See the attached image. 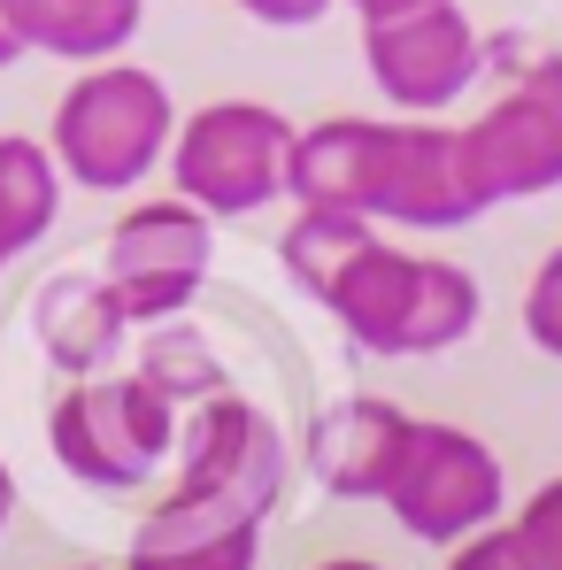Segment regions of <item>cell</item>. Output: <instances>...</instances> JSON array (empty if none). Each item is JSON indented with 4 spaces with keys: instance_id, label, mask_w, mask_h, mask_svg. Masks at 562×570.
Listing matches in <instances>:
<instances>
[{
    "instance_id": "obj_1",
    "label": "cell",
    "mask_w": 562,
    "mask_h": 570,
    "mask_svg": "<svg viewBox=\"0 0 562 570\" xmlns=\"http://www.w3.org/2000/svg\"><path fill=\"white\" fill-rule=\"evenodd\" d=\"M285 493V440L247 393H208L178 424V485L139 517V548H178V540H224V532H263Z\"/></svg>"
},
{
    "instance_id": "obj_2",
    "label": "cell",
    "mask_w": 562,
    "mask_h": 570,
    "mask_svg": "<svg viewBox=\"0 0 562 570\" xmlns=\"http://www.w3.org/2000/svg\"><path fill=\"white\" fill-rule=\"evenodd\" d=\"M324 308L332 324L385 363H424V355H447L463 347L470 332L485 324V285L470 278L463 263H440V255H401L385 232L371 247L324 285Z\"/></svg>"
},
{
    "instance_id": "obj_3",
    "label": "cell",
    "mask_w": 562,
    "mask_h": 570,
    "mask_svg": "<svg viewBox=\"0 0 562 570\" xmlns=\"http://www.w3.org/2000/svg\"><path fill=\"white\" fill-rule=\"evenodd\" d=\"M170 139H178L170 86L155 70L108 55V62H86V78H70V94L55 100L47 155H55V170L70 186L131 193L170 163Z\"/></svg>"
},
{
    "instance_id": "obj_4",
    "label": "cell",
    "mask_w": 562,
    "mask_h": 570,
    "mask_svg": "<svg viewBox=\"0 0 562 570\" xmlns=\"http://www.w3.org/2000/svg\"><path fill=\"white\" fill-rule=\"evenodd\" d=\"M178 424H186V409L162 385H147L139 371L131 379L93 371V379L62 385V401L47 409V448L93 493H139L178 455Z\"/></svg>"
},
{
    "instance_id": "obj_5",
    "label": "cell",
    "mask_w": 562,
    "mask_h": 570,
    "mask_svg": "<svg viewBox=\"0 0 562 570\" xmlns=\"http://www.w3.org/2000/svg\"><path fill=\"white\" fill-rule=\"evenodd\" d=\"M285 163H293V124L270 100H208L170 139V178L208 216H255L285 200Z\"/></svg>"
},
{
    "instance_id": "obj_6",
    "label": "cell",
    "mask_w": 562,
    "mask_h": 570,
    "mask_svg": "<svg viewBox=\"0 0 562 570\" xmlns=\"http://www.w3.org/2000/svg\"><path fill=\"white\" fill-rule=\"evenodd\" d=\"M385 509L408 540L424 548H455L470 532L501 524L509 509V478H501V455L463 432V424H408V448H401V471L385 485Z\"/></svg>"
},
{
    "instance_id": "obj_7",
    "label": "cell",
    "mask_w": 562,
    "mask_h": 570,
    "mask_svg": "<svg viewBox=\"0 0 562 570\" xmlns=\"http://www.w3.org/2000/svg\"><path fill=\"white\" fill-rule=\"evenodd\" d=\"M208 263H216V216L193 208L186 193L178 200H139L116 216L108 247H100V278L124 301L131 324H170L186 316L208 285Z\"/></svg>"
},
{
    "instance_id": "obj_8",
    "label": "cell",
    "mask_w": 562,
    "mask_h": 570,
    "mask_svg": "<svg viewBox=\"0 0 562 570\" xmlns=\"http://www.w3.org/2000/svg\"><path fill=\"white\" fill-rule=\"evenodd\" d=\"M363 62H371V86L401 116H440L477 86L485 39H477L463 0H424V8L363 23Z\"/></svg>"
},
{
    "instance_id": "obj_9",
    "label": "cell",
    "mask_w": 562,
    "mask_h": 570,
    "mask_svg": "<svg viewBox=\"0 0 562 570\" xmlns=\"http://www.w3.org/2000/svg\"><path fill=\"white\" fill-rule=\"evenodd\" d=\"M493 200L470 163V131H447L432 116H401L385 124V163H377L371 216L377 224H408V232H455L477 224Z\"/></svg>"
},
{
    "instance_id": "obj_10",
    "label": "cell",
    "mask_w": 562,
    "mask_h": 570,
    "mask_svg": "<svg viewBox=\"0 0 562 570\" xmlns=\"http://www.w3.org/2000/svg\"><path fill=\"white\" fill-rule=\"evenodd\" d=\"M463 131H470V163H477L493 208L555 193L562 186V55L524 62L516 86Z\"/></svg>"
},
{
    "instance_id": "obj_11",
    "label": "cell",
    "mask_w": 562,
    "mask_h": 570,
    "mask_svg": "<svg viewBox=\"0 0 562 570\" xmlns=\"http://www.w3.org/2000/svg\"><path fill=\"white\" fill-rule=\"evenodd\" d=\"M408 409L377 401V393H355V401H332L308 440H300V463L324 493L339 501H385V485L401 471V448H408Z\"/></svg>"
},
{
    "instance_id": "obj_12",
    "label": "cell",
    "mask_w": 562,
    "mask_h": 570,
    "mask_svg": "<svg viewBox=\"0 0 562 570\" xmlns=\"http://www.w3.org/2000/svg\"><path fill=\"white\" fill-rule=\"evenodd\" d=\"M377 163H385V116H324V124L293 131L285 200H300V208H355V216H371ZM371 224H377V216H371Z\"/></svg>"
},
{
    "instance_id": "obj_13",
    "label": "cell",
    "mask_w": 562,
    "mask_h": 570,
    "mask_svg": "<svg viewBox=\"0 0 562 570\" xmlns=\"http://www.w3.org/2000/svg\"><path fill=\"white\" fill-rule=\"evenodd\" d=\"M31 332H39V355L62 379H93V371H108V355L131 340V316H124V301L108 293L100 271H62L55 285H39Z\"/></svg>"
},
{
    "instance_id": "obj_14",
    "label": "cell",
    "mask_w": 562,
    "mask_h": 570,
    "mask_svg": "<svg viewBox=\"0 0 562 570\" xmlns=\"http://www.w3.org/2000/svg\"><path fill=\"white\" fill-rule=\"evenodd\" d=\"M139 8L147 0H8V23H16L23 55L108 62L139 39Z\"/></svg>"
},
{
    "instance_id": "obj_15",
    "label": "cell",
    "mask_w": 562,
    "mask_h": 570,
    "mask_svg": "<svg viewBox=\"0 0 562 570\" xmlns=\"http://www.w3.org/2000/svg\"><path fill=\"white\" fill-rule=\"evenodd\" d=\"M55 208H62V170H55L47 139L0 131V263L31 255L55 232Z\"/></svg>"
},
{
    "instance_id": "obj_16",
    "label": "cell",
    "mask_w": 562,
    "mask_h": 570,
    "mask_svg": "<svg viewBox=\"0 0 562 570\" xmlns=\"http://www.w3.org/2000/svg\"><path fill=\"white\" fill-rule=\"evenodd\" d=\"M371 239H377V224L355 216V208H300V216L285 224V239H278V263L308 301H324V285L339 278Z\"/></svg>"
},
{
    "instance_id": "obj_17",
    "label": "cell",
    "mask_w": 562,
    "mask_h": 570,
    "mask_svg": "<svg viewBox=\"0 0 562 570\" xmlns=\"http://www.w3.org/2000/svg\"><path fill=\"white\" fill-rule=\"evenodd\" d=\"M139 379L162 385V393H170L178 409H193V401H208V393H224V385H231V379H224V363H216V347H208V340H200L193 324H178V316L147 332Z\"/></svg>"
},
{
    "instance_id": "obj_18",
    "label": "cell",
    "mask_w": 562,
    "mask_h": 570,
    "mask_svg": "<svg viewBox=\"0 0 562 570\" xmlns=\"http://www.w3.org/2000/svg\"><path fill=\"white\" fill-rule=\"evenodd\" d=\"M509 532H516L524 570H562V478H548V485L524 493V509H516Z\"/></svg>"
},
{
    "instance_id": "obj_19",
    "label": "cell",
    "mask_w": 562,
    "mask_h": 570,
    "mask_svg": "<svg viewBox=\"0 0 562 570\" xmlns=\"http://www.w3.org/2000/svg\"><path fill=\"white\" fill-rule=\"evenodd\" d=\"M524 340L562 363V247L532 271V293H524Z\"/></svg>"
},
{
    "instance_id": "obj_20",
    "label": "cell",
    "mask_w": 562,
    "mask_h": 570,
    "mask_svg": "<svg viewBox=\"0 0 562 570\" xmlns=\"http://www.w3.org/2000/svg\"><path fill=\"white\" fill-rule=\"evenodd\" d=\"M447 570H524V556H516V532H509V524H485V532L455 540V563H447Z\"/></svg>"
},
{
    "instance_id": "obj_21",
    "label": "cell",
    "mask_w": 562,
    "mask_h": 570,
    "mask_svg": "<svg viewBox=\"0 0 562 570\" xmlns=\"http://www.w3.org/2000/svg\"><path fill=\"white\" fill-rule=\"evenodd\" d=\"M239 16H255L270 31H308V23L332 16V0H239Z\"/></svg>"
},
{
    "instance_id": "obj_22",
    "label": "cell",
    "mask_w": 562,
    "mask_h": 570,
    "mask_svg": "<svg viewBox=\"0 0 562 570\" xmlns=\"http://www.w3.org/2000/svg\"><path fill=\"white\" fill-rule=\"evenodd\" d=\"M8 62H23V39H16V23H8V0H0V70Z\"/></svg>"
},
{
    "instance_id": "obj_23",
    "label": "cell",
    "mask_w": 562,
    "mask_h": 570,
    "mask_svg": "<svg viewBox=\"0 0 562 570\" xmlns=\"http://www.w3.org/2000/svg\"><path fill=\"white\" fill-rule=\"evenodd\" d=\"M347 8L371 23V16H401V8H424V0H347Z\"/></svg>"
},
{
    "instance_id": "obj_24",
    "label": "cell",
    "mask_w": 562,
    "mask_h": 570,
    "mask_svg": "<svg viewBox=\"0 0 562 570\" xmlns=\"http://www.w3.org/2000/svg\"><path fill=\"white\" fill-rule=\"evenodd\" d=\"M8 517H16V478H8V463H0V532H8Z\"/></svg>"
},
{
    "instance_id": "obj_25",
    "label": "cell",
    "mask_w": 562,
    "mask_h": 570,
    "mask_svg": "<svg viewBox=\"0 0 562 570\" xmlns=\"http://www.w3.org/2000/svg\"><path fill=\"white\" fill-rule=\"evenodd\" d=\"M316 570H385V563H371V556H332V563H316Z\"/></svg>"
},
{
    "instance_id": "obj_26",
    "label": "cell",
    "mask_w": 562,
    "mask_h": 570,
    "mask_svg": "<svg viewBox=\"0 0 562 570\" xmlns=\"http://www.w3.org/2000/svg\"><path fill=\"white\" fill-rule=\"evenodd\" d=\"M86 570H108V563H86Z\"/></svg>"
}]
</instances>
